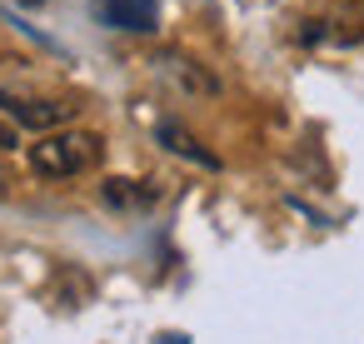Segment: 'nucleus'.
Masks as SVG:
<instances>
[{"instance_id":"2","label":"nucleus","mask_w":364,"mask_h":344,"mask_svg":"<svg viewBox=\"0 0 364 344\" xmlns=\"http://www.w3.org/2000/svg\"><path fill=\"white\" fill-rule=\"evenodd\" d=\"M0 110H6L16 125H26V130H55V125H65L70 120V105H60V100H31V95H6L0 90Z\"/></svg>"},{"instance_id":"4","label":"nucleus","mask_w":364,"mask_h":344,"mask_svg":"<svg viewBox=\"0 0 364 344\" xmlns=\"http://www.w3.org/2000/svg\"><path fill=\"white\" fill-rule=\"evenodd\" d=\"M160 140L170 145V150H180V155H190V160H200V165H215V155H205L185 130H175V125H160Z\"/></svg>"},{"instance_id":"3","label":"nucleus","mask_w":364,"mask_h":344,"mask_svg":"<svg viewBox=\"0 0 364 344\" xmlns=\"http://www.w3.org/2000/svg\"><path fill=\"white\" fill-rule=\"evenodd\" d=\"M95 16H100L110 31H135V36H145V31H155V21H160V0H95Z\"/></svg>"},{"instance_id":"5","label":"nucleus","mask_w":364,"mask_h":344,"mask_svg":"<svg viewBox=\"0 0 364 344\" xmlns=\"http://www.w3.org/2000/svg\"><path fill=\"white\" fill-rule=\"evenodd\" d=\"M16 145H21L16 125H11V120H0V150H16Z\"/></svg>"},{"instance_id":"1","label":"nucleus","mask_w":364,"mask_h":344,"mask_svg":"<svg viewBox=\"0 0 364 344\" xmlns=\"http://www.w3.org/2000/svg\"><path fill=\"white\" fill-rule=\"evenodd\" d=\"M95 160H100V135H85V130H60V135L50 130L41 135V145H31V170L46 180L85 175Z\"/></svg>"}]
</instances>
